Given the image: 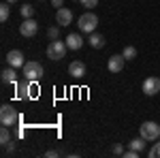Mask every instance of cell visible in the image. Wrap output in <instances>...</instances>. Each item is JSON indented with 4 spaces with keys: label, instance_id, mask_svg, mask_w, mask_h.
Listing matches in <instances>:
<instances>
[{
    "label": "cell",
    "instance_id": "ffe728a7",
    "mask_svg": "<svg viewBox=\"0 0 160 158\" xmlns=\"http://www.w3.org/2000/svg\"><path fill=\"white\" fill-rule=\"evenodd\" d=\"M19 11H22V17H24V19H28V17H32V15H34V7H30V4H24Z\"/></svg>",
    "mask_w": 160,
    "mask_h": 158
},
{
    "label": "cell",
    "instance_id": "4fadbf2b",
    "mask_svg": "<svg viewBox=\"0 0 160 158\" xmlns=\"http://www.w3.org/2000/svg\"><path fill=\"white\" fill-rule=\"evenodd\" d=\"M68 75H71V77H77V79L83 77V75H86V64L81 60H73L68 64Z\"/></svg>",
    "mask_w": 160,
    "mask_h": 158
},
{
    "label": "cell",
    "instance_id": "2e32d148",
    "mask_svg": "<svg viewBox=\"0 0 160 158\" xmlns=\"http://www.w3.org/2000/svg\"><path fill=\"white\" fill-rule=\"evenodd\" d=\"M145 143H148V139L137 137V139H132V141L128 143V147H132V150H137V152H143V150H145Z\"/></svg>",
    "mask_w": 160,
    "mask_h": 158
},
{
    "label": "cell",
    "instance_id": "5bb4252c",
    "mask_svg": "<svg viewBox=\"0 0 160 158\" xmlns=\"http://www.w3.org/2000/svg\"><path fill=\"white\" fill-rule=\"evenodd\" d=\"M0 79H2V84H17V73H15V69L13 66H7L2 73H0Z\"/></svg>",
    "mask_w": 160,
    "mask_h": 158
},
{
    "label": "cell",
    "instance_id": "5b68a950",
    "mask_svg": "<svg viewBox=\"0 0 160 158\" xmlns=\"http://www.w3.org/2000/svg\"><path fill=\"white\" fill-rule=\"evenodd\" d=\"M22 69H24V79L28 81H38L43 77V66L38 62H26Z\"/></svg>",
    "mask_w": 160,
    "mask_h": 158
},
{
    "label": "cell",
    "instance_id": "cb8c5ba5",
    "mask_svg": "<svg viewBox=\"0 0 160 158\" xmlns=\"http://www.w3.org/2000/svg\"><path fill=\"white\" fill-rule=\"evenodd\" d=\"M148 156H149V158H156V156H158V143H154V145L149 147V152H148Z\"/></svg>",
    "mask_w": 160,
    "mask_h": 158
},
{
    "label": "cell",
    "instance_id": "9c48e42d",
    "mask_svg": "<svg viewBox=\"0 0 160 158\" xmlns=\"http://www.w3.org/2000/svg\"><path fill=\"white\" fill-rule=\"evenodd\" d=\"M7 64H9V66H13V69H19V66H24V64H26L24 54H22L19 49H11V51L7 54Z\"/></svg>",
    "mask_w": 160,
    "mask_h": 158
},
{
    "label": "cell",
    "instance_id": "f1b7e54d",
    "mask_svg": "<svg viewBox=\"0 0 160 158\" xmlns=\"http://www.w3.org/2000/svg\"><path fill=\"white\" fill-rule=\"evenodd\" d=\"M7 2H9V4H11V2H17V0H7Z\"/></svg>",
    "mask_w": 160,
    "mask_h": 158
},
{
    "label": "cell",
    "instance_id": "30bf717a",
    "mask_svg": "<svg viewBox=\"0 0 160 158\" xmlns=\"http://www.w3.org/2000/svg\"><path fill=\"white\" fill-rule=\"evenodd\" d=\"M71 22H73V11L60 7V9L56 11V24L58 26H71Z\"/></svg>",
    "mask_w": 160,
    "mask_h": 158
},
{
    "label": "cell",
    "instance_id": "ba28073f",
    "mask_svg": "<svg viewBox=\"0 0 160 158\" xmlns=\"http://www.w3.org/2000/svg\"><path fill=\"white\" fill-rule=\"evenodd\" d=\"M34 81H28L26 79L24 84H15L17 85V98H30L37 94V85H32Z\"/></svg>",
    "mask_w": 160,
    "mask_h": 158
},
{
    "label": "cell",
    "instance_id": "7a4b0ae2",
    "mask_svg": "<svg viewBox=\"0 0 160 158\" xmlns=\"http://www.w3.org/2000/svg\"><path fill=\"white\" fill-rule=\"evenodd\" d=\"M17 122H19V115H17V111L13 109L11 105H2V107H0V124H2V126H9V128H11Z\"/></svg>",
    "mask_w": 160,
    "mask_h": 158
},
{
    "label": "cell",
    "instance_id": "52a82bcc",
    "mask_svg": "<svg viewBox=\"0 0 160 158\" xmlns=\"http://www.w3.org/2000/svg\"><path fill=\"white\" fill-rule=\"evenodd\" d=\"M141 90H143V94L145 96H154V94H158L160 92V77H148L143 85H141Z\"/></svg>",
    "mask_w": 160,
    "mask_h": 158
},
{
    "label": "cell",
    "instance_id": "3957f363",
    "mask_svg": "<svg viewBox=\"0 0 160 158\" xmlns=\"http://www.w3.org/2000/svg\"><path fill=\"white\" fill-rule=\"evenodd\" d=\"M139 135H141L143 139H148V141H156L160 137V126L156 122H143V124L139 126Z\"/></svg>",
    "mask_w": 160,
    "mask_h": 158
},
{
    "label": "cell",
    "instance_id": "8992f818",
    "mask_svg": "<svg viewBox=\"0 0 160 158\" xmlns=\"http://www.w3.org/2000/svg\"><path fill=\"white\" fill-rule=\"evenodd\" d=\"M37 32H38V24L32 19V17H28V19H24V22L19 24V34H22V37L32 38Z\"/></svg>",
    "mask_w": 160,
    "mask_h": 158
},
{
    "label": "cell",
    "instance_id": "6da1fadb",
    "mask_svg": "<svg viewBox=\"0 0 160 158\" xmlns=\"http://www.w3.org/2000/svg\"><path fill=\"white\" fill-rule=\"evenodd\" d=\"M77 26H79V32H81V34H92V32L96 30V26H98V17L92 11H88V13H83V15H79Z\"/></svg>",
    "mask_w": 160,
    "mask_h": 158
},
{
    "label": "cell",
    "instance_id": "d6986e66",
    "mask_svg": "<svg viewBox=\"0 0 160 158\" xmlns=\"http://www.w3.org/2000/svg\"><path fill=\"white\" fill-rule=\"evenodd\" d=\"M122 56L126 58V60H135V58H137V49L132 47V45H126L124 51H122Z\"/></svg>",
    "mask_w": 160,
    "mask_h": 158
},
{
    "label": "cell",
    "instance_id": "484cf974",
    "mask_svg": "<svg viewBox=\"0 0 160 158\" xmlns=\"http://www.w3.org/2000/svg\"><path fill=\"white\" fill-rule=\"evenodd\" d=\"M45 156H47V158H56V156H60V152H56V150H47Z\"/></svg>",
    "mask_w": 160,
    "mask_h": 158
},
{
    "label": "cell",
    "instance_id": "8fae6325",
    "mask_svg": "<svg viewBox=\"0 0 160 158\" xmlns=\"http://www.w3.org/2000/svg\"><path fill=\"white\" fill-rule=\"evenodd\" d=\"M124 62H126V58H124L122 54L118 56V54H113V56H109V62H107V69H109L111 73H120L124 69Z\"/></svg>",
    "mask_w": 160,
    "mask_h": 158
},
{
    "label": "cell",
    "instance_id": "7402d4cb",
    "mask_svg": "<svg viewBox=\"0 0 160 158\" xmlns=\"http://www.w3.org/2000/svg\"><path fill=\"white\" fill-rule=\"evenodd\" d=\"M81 2V7H86V9H94V7H98V0H79Z\"/></svg>",
    "mask_w": 160,
    "mask_h": 158
},
{
    "label": "cell",
    "instance_id": "9a60e30c",
    "mask_svg": "<svg viewBox=\"0 0 160 158\" xmlns=\"http://www.w3.org/2000/svg\"><path fill=\"white\" fill-rule=\"evenodd\" d=\"M88 41H90V45H92L94 49H102V47H105V43H107L105 37H102V34H96V32H92Z\"/></svg>",
    "mask_w": 160,
    "mask_h": 158
},
{
    "label": "cell",
    "instance_id": "44dd1931",
    "mask_svg": "<svg viewBox=\"0 0 160 158\" xmlns=\"http://www.w3.org/2000/svg\"><path fill=\"white\" fill-rule=\"evenodd\" d=\"M47 37H49L51 41H56V38L60 37V30H58V26H51V28H47Z\"/></svg>",
    "mask_w": 160,
    "mask_h": 158
},
{
    "label": "cell",
    "instance_id": "4316f807",
    "mask_svg": "<svg viewBox=\"0 0 160 158\" xmlns=\"http://www.w3.org/2000/svg\"><path fill=\"white\" fill-rule=\"evenodd\" d=\"M4 147H7V154H11V152H15V143H13V141H11V143H7Z\"/></svg>",
    "mask_w": 160,
    "mask_h": 158
},
{
    "label": "cell",
    "instance_id": "f546056e",
    "mask_svg": "<svg viewBox=\"0 0 160 158\" xmlns=\"http://www.w3.org/2000/svg\"><path fill=\"white\" fill-rule=\"evenodd\" d=\"M158 156H160V143H158Z\"/></svg>",
    "mask_w": 160,
    "mask_h": 158
},
{
    "label": "cell",
    "instance_id": "603a6c76",
    "mask_svg": "<svg viewBox=\"0 0 160 158\" xmlns=\"http://www.w3.org/2000/svg\"><path fill=\"white\" fill-rule=\"evenodd\" d=\"M139 154H141V152H137V150H132V147H130L128 152H124L122 156L124 158H139Z\"/></svg>",
    "mask_w": 160,
    "mask_h": 158
},
{
    "label": "cell",
    "instance_id": "7c38bea8",
    "mask_svg": "<svg viewBox=\"0 0 160 158\" xmlns=\"http://www.w3.org/2000/svg\"><path fill=\"white\" fill-rule=\"evenodd\" d=\"M64 43H66V47L68 49H81V45H83V38H81V32H71L68 37L64 38Z\"/></svg>",
    "mask_w": 160,
    "mask_h": 158
},
{
    "label": "cell",
    "instance_id": "ac0fdd59",
    "mask_svg": "<svg viewBox=\"0 0 160 158\" xmlns=\"http://www.w3.org/2000/svg\"><path fill=\"white\" fill-rule=\"evenodd\" d=\"M0 143H2V145L11 143V133H9V126H2V128H0Z\"/></svg>",
    "mask_w": 160,
    "mask_h": 158
},
{
    "label": "cell",
    "instance_id": "83f0119b",
    "mask_svg": "<svg viewBox=\"0 0 160 158\" xmlns=\"http://www.w3.org/2000/svg\"><path fill=\"white\" fill-rule=\"evenodd\" d=\"M51 4H53L56 9H60V7H62V0H51Z\"/></svg>",
    "mask_w": 160,
    "mask_h": 158
},
{
    "label": "cell",
    "instance_id": "277c9868",
    "mask_svg": "<svg viewBox=\"0 0 160 158\" xmlns=\"http://www.w3.org/2000/svg\"><path fill=\"white\" fill-rule=\"evenodd\" d=\"M66 43H62V41H51L49 45H47V58L49 60H62L64 56H66Z\"/></svg>",
    "mask_w": 160,
    "mask_h": 158
},
{
    "label": "cell",
    "instance_id": "e0dca14e",
    "mask_svg": "<svg viewBox=\"0 0 160 158\" xmlns=\"http://www.w3.org/2000/svg\"><path fill=\"white\" fill-rule=\"evenodd\" d=\"M9 15H11V7H9V2H2V4H0V22H7Z\"/></svg>",
    "mask_w": 160,
    "mask_h": 158
},
{
    "label": "cell",
    "instance_id": "d4e9b609",
    "mask_svg": "<svg viewBox=\"0 0 160 158\" xmlns=\"http://www.w3.org/2000/svg\"><path fill=\"white\" fill-rule=\"evenodd\" d=\"M113 154H115V156H122V154H124V150H122L120 143H115V145H113Z\"/></svg>",
    "mask_w": 160,
    "mask_h": 158
}]
</instances>
